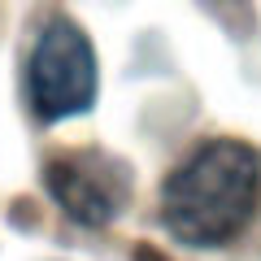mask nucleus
<instances>
[{"label": "nucleus", "mask_w": 261, "mask_h": 261, "mask_svg": "<svg viewBox=\"0 0 261 261\" xmlns=\"http://www.w3.org/2000/svg\"><path fill=\"white\" fill-rule=\"evenodd\" d=\"M100 65L87 31L70 18H53L35 35L27 57V100L39 122H65L96 105Z\"/></svg>", "instance_id": "obj_2"}, {"label": "nucleus", "mask_w": 261, "mask_h": 261, "mask_svg": "<svg viewBox=\"0 0 261 261\" xmlns=\"http://www.w3.org/2000/svg\"><path fill=\"white\" fill-rule=\"evenodd\" d=\"M261 152L244 140H205L161 183V226L183 248H222L252 222Z\"/></svg>", "instance_id": "obj_1"}, {"label": "nucleus", "mask_w": 261, "mask_h": 261, "mask_svg": "<svg viewBox=\"0 0 261 261\" xmlns=\"http://www.w3.org/2000/svg\"><path fill=\"white\" fill-rule=\"evenodd\" d=\"M44 187L53 196V205L61 209L70 222L100 231V226L118 222L122 209L130 200V170L126 161L109 157L100 148L83 152H61L44 166Z\"/></svg>", "instance_id": "obj_3"}]
</instances>
